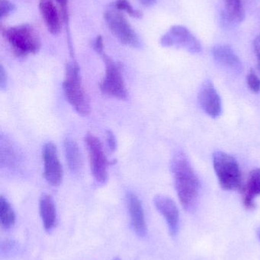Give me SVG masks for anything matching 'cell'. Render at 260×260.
Listing matches in <instances>:
<instances>
[{"label": "cell", "instance_id": "2e32d148", "mask_svg": "<svg viewBox=\"0 0 260 260\" xmlns=\"http://www.w3.org/2000/svg\"><path fill=\"white\" fill-rule=\"evenodd\" d=\"M40 215L43 226L47 232H50L56 222V210L54 201L50 195L44 194L40 199Z\"/></svg>", "mask_w": 260, "mask_h": 260}, {"label": "cell", "instance_id": "7a4b0ae2", "mask_svg": "<svg viewBox=\"0 0 260 260\" xmlns=\"http://www.w3.org/2000/svg\"><path fill=\"white\" fill-rule=\"evenodd\" d=\"M63 89L67 102L79 115L86 117L90 114V100L82 85L80 70L76 62H69L66 66Z\"/></svg>", "mask_w": 260, "mask_h": 260}, {"label": "cell", "instance_id": "52a82bcc", "mask_svg": "<svg viewBox=\"0 0 260 260\" xmlns=\"http://www.w3.org/2000/svg\"><path fill=\"white\" fill-rule=\"evenodd\" d=\"M104 17L110 31L122 44L131 47H138L140 41L135 30L120 11H107Z\"/></svg>", "mask_w": 260, "mask_h": 260}, {"label": "cell", "instance_id": "83f0119b", "mask_svg": "<svg viewBox=\"0 0 260 260\" xmlns=\"http://www.w3.org/2000/svg\"><path fill=\"white\" fill-rule=\"evenodd\" d=\"M59 6H61V10H62L63 15L64 18H67V4H68V0H56Z\"/></svg>", "mask_w": 260, "mask_h": 260}, {"label": "cell", "instance_id": "4dcf8cb0", "mask_svg": "<svg viewBox=\"0 0 260 260\" xmlns=\"http://www.w3.org/2000/svg\"><path fill=\"white\" fill-rule=\"evenodd\" d=\"M114 260H121V259H119V258H116V259H114Z\"/></svg>", "mask_w": 260, "mask_h": 260}, {"label": "cell", "instance_id": "ba28073f", "mask_svg": "<svg viewBox=\"0 0 260 260\" xmlns=\"http://www.w3.org/2000/svg\"><path fill=\"white\" fill-rule=\"evenodd\" d=\"M160 44L164 47L184 49L190 53L201 51V45L198 38L187 28L182 25L170 27L160 39Z\"/></svg>", "mask_w": 260, "mask_h": 260}, {"label": "cell", "instance_id": "484cf974", "mask_svg": "<svg viewBox=\"0 0 260 260\" xmlns=\"http://www.w3.org/2000/svg\"><path fill=\"white\" fill-rule=\"evenodd\" d=\"M253 48L257 59V70L260 73V35L256 37V39L253 41Z\"/></svg>", "mask_w": 260, "mask_h": 260}, {"label": "cell", "instance_id": "8992f818", "mask_svg": "<svg viewBox=\"0 0 260 260\" xmlns=\"http://www.w3.org/2000/svg\"><path fill=\"white\" fill-rule=\"evenodd\" d=\"M84 141L88 151L92 174L98 183L105 184L108 180V161L103 145L99 138L91 133L85 136Z\"/></svg>", "mask_w": 260, "mask_h": 260}, {"label": "cell", "instance_id": "603a6c76", "mask_svg": "<svg viewBox=\"0 0 260 260\" xmlns=\"http://www.w3.org/2000/svg\"><path fill=\"white\" fill-rule=\"evenodd\" d=\"M15 10V6L9 0H0V18L1 19L9 16Z\"/></svg>", "mask_w": 260, "mask_h": 260}, {"label": "cell", "instance_id": "f546056e", "mask_svg": "<svg viewBox=\"0 0 260 260\" xmlns=\"http://www.w3.org/2000/svg\"><path fill=\"white\" fill-rule=\"evenodd\" d=\"M258 236H259V238L260 240V228H259V231H258Z\"/></svg>", "mask_w": 260, "mask_h": 260}, {"label": "cell", "instance_id": "5bb4252c", "mask_svg": "<svg viewBox=\"0 0 260 260\" xmlns=\"http://www.w3.org/2000/svg\"><path fill=\"white\" fill-rule=\"evenodd\" d=\"M243 192V204L247 209H254L255 200L260 196V168L250 171Z\"/></svg>", "mask_w": 260, "mask_h": 260}, {"label": "cell", "instance_id": "8fae6325", "mask_svg": "<svg viewBox=\"0 0 260 260\" xmlns=\"http://www.w3.org/2000/svg\"><path fill=\"white\" fill-rule=\"evenodd\" d=\"M198 102L203 111L213 118L221 116L222 103L221 97L212 82L203 84L198 94Z\"/></svg>", "mask_w": 260, "mask_h": 260}, {"label": "cell", "instance_id": "7c38bea8", "mask_svg": "<svg viewBox=\"0 0 260 260\" xmlns=\"http://www.w3.org/2000/svg\"><path fill=\"white\" fill-rule=\"evenodd\" d=\"M126 202L133 229L138 236L145 237L148 232V229L140 199L134 192H128L126 196Z\"/></svg>", "mask_w": 260, "mask_h": 260}, {"label": "cell", "instance_id": "44dd1931", "mask_svg": "<svg viewBox=\"0 0 260 260\" xmlns=\"http://www.w3.org/2000/svg\"><path fill=\"white\" fill-rule=\"evenodd\" d=\"M12 146L9 143L2 144L1 145V165H13L15 161V154Z\"/></svg>", "mask_w": 260, "mask_h": 260}, {"label": "cell", "instance_id": "4316f807", "mask_svg": "<svg viewBox=\"0 0 260 260\" xmlns=\"http://www.w3.org/2000/svg\"><path fill=\"white\" fill-rule=\"evenodd\" d=\"M6 83H7V74H6L3 66H1L0 67V87H1L2 89L4 88Z\"/></svg>", "mask_w": 260, "mask_h": 260}, {"label": "cell", "instance_id": "4fadbf2b", "mask_svg": "<svg viewBox=\"0 0 260 260\" xmlns=\"http://www.w3.org/2000/svg\"><path fill=\"white\" fill-rule=\"evenodd\" d=\"M212 55L215 62L221 67L237 74L242 72L243 65L241 59L229 46H215L212 49Z\"/></svg>", "mask_w": 260, "mask_h": 260}, {"label": "cell", "instance_id": "7402d4cb", "mask_svg": "<svg viewBox=\"0 0 260 260\" xmlns=\"http://www.w3.org/2000/svg\"><path fill=\"white\" fill-rule=\"evenodd\" d=\"M247 82L249 88L254 93L260 91V79L253 70H250L247 76Z\"/></svg>", "mask_w": 260, "mask_h": 260}, {"label": "cell", "instance_id": "6da1fadb", "mask_svg": "<svg viewBox=\"0 0 260 260\" xmlns=\"http://www.w3.org/2000/svg\"><path fill=\"white\" fill-rule=\"evenodd\" d=\"M171 171L182 206L187 212H194L198 203L201 183L189 159L183 151H178L174 154L171 160Z\"/></svg>", "mask_w": 260, "mask_h": 260}, {"label": "cell", "instance_id": "cb8c5ba5", "mask_svg": "<svg viewBox=\"0 0 260 260\" xmlns=\"http://www.w3.org/2000/svg\"><path fill=\"white\" fill-rule=\"evenodd\" d=\"M106 136L107 143H108V148H109V149L111 150V151H116L118 147V142L117 139H116L114 133L110 131V130H108V131H107Z\"/></svg>", "mask_w": 260, "mask_h": 260}, {"label": "cell", "instance_id": "ac0fdd59", "mask_svg": "<svg viewBox=\"0 0 260 260\" xmlns=\"http://www.w3.org/2000/svg\"><path fill=\"white\" fill-rule=\"evenodd\" d=\"M226 14L230 21L241 23L245 18V11L242 0H224Z\"/></svg>", "mask_w": 260, "mask_h": 260}, {"label": "cell", "instance_id": "e0dca14e", "mask_svg": "<svg viewBox=\"0 0 260 260\" xmlns=\"http://www.w3.org/2000/svg\"><path fill=\"white\" fill-rule=\"evenodd\" d=\"M64 154L69 169L71 172L79 173L82 166L80 149L76 141L67 138L64 142Z\"/></svg>", "mask_w": 260, "mask_h": 260}, {"label": "cell", "instance_id": "d4e9b609", "mask_svg": "<svg viewBox=\"0 0 260 260\" xmlns=\"http://www.w3.org/2000/svg\"><path fill=\"white\" fill-rule=\"evenodd\" d=\"M93 47H94L95 51L98 53V54L102 55V53H105L104 52V43L102 37L101 35L97 36L94 41V44H93Z\"/></svg>", "mask_w": 260, "mask_h": 260}, {"label": "cell", "instance_id": "277c9868", "mask_svg": "<svg viewBox=\"0 0 260 260\" xmlns=\"http://www.w3.org/2000/svg\"><path fill=\"white\" fill-rule=\"evenodd\" d=\"M213 166L220 186L223 189H242L241 168L233 156L223 151H216L213 154Z\"/></svg>", "mask_w": 260, "mask_h": 260}, {"label": "cell", "instance_id": "30bf717a", "mask_svg": "<svg viewBox=\"0 0 260 260\" xmlns=\"http://www.w3.org/2000/svg\"><path fill=\"white\" fill-rule=\"evenodd\" d=\"M154 206L166 220L169 235L175 238L180 229V212L175 202L163 195H157L154 199Z\"/></svg>", "mask_w": 260, "mask_h": 260}, {"label": "cell", "instance_id": "9c48e42d", "mask_svg": "<svg viewBox=\"0 0 260 260\" xmlns=\"http://www.w3.org/2000/svg\"><path fill=\"white\" fill-rule=\"evenodd\" d=\"M44 177L52 186H59L64 179V169L60 161L57 149L53 142H47L43 147Z\"/></svg>", "mask_w": 260, "mask_h": 260}, {"label": "cell", "instance_id": "5b68a950", "mask_svg": "<svg viewBox=\"0 0 260 260\" xmlns=\"http://www.w3.org/2000/svg\"><path fill=\"white\" fill-rule=\"evenodd\" d=\"M101 56L105 65V76L99 84L101 91L105 95L125 100L128 98V92L120 66L105 53Z\"/></svg>", "mask_w": 260, "mask_h": 260}, {"label": "cell", "instance_id": "9a60e30c", "mask_svg": "<svg viewBox=\"0 0 260 260\" xmlns=\"http://www.w3.org/2000/svg\"><path fill=\"white\" fill-rule=\"evenodd\" d=\"M39 10L49 31L58 35L61 30V17L52 0H40Z\"/></svg>", "mask_w": 260, "mask_h": 260}, {"label": "cell", "instance_id": "f1b7e54d", "mask_svg": "<svg viewBox=\"0 0 260 260\" xmlns=\"http://www.w3.org/2000/svg\"><path fill=\"white\" fill-rule=\"evenodd\" d=\"M142 3L147 6H151V5L154 4L157 2V0H141Z\"/></svg>", "mask_w": 260, "mask_h": 260}, {"label": "cell", "instance_id": "ffe728a7", "mask_svg": "<svg viewBox=\"0 0 260 260\" xmlns=\"http://www.w3.org/2000/svg\"><path fill=\"white\" fill-rule=\"evenodd\" d=\"M114 7L117 10L125 11L130 16L133 17V18H139L143 16L142 12L134 9L128 0H116Z\"/></svg>", "mask_w": 260, "mask_h": 260}, {"label": "cell", "instance_id": "d6986e66", "mask_svg": "<svg viewBox=\"0 0 260 260\" xmlns=\"http://www.w3.org/2000/svg\"><path fill=\"white\" fill-rule=\"evenodd\" d=\"M15 214L9 202L0 197V222L5 229H9L15 224Z\"/></svg>", "mask_w": 260, "mask_h": 260}, {"label": "cell", "instance_id": "3957f363", "mask_svg": "<svg viewBox=\"0 0 260 260\" xmlns=\"http://www.w3.org/2000/svg\"><path fill=\"white\" fill-rule=\"evenodd\" d=\"M3 36L9 43L14 53L18 57H26L38 53L41 47L39 38L32 26L21 24L8 27Z\"/></svg>", "mask_w": 260, "mask_h": 260}]
</instances>
